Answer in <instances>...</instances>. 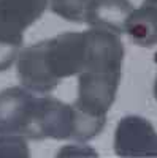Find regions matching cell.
I'll return each mask as SVG.
<instances>
[{"instance_id": "obj_13", "label": "cell", "mask_w": 157, "mask_h": 158, "mask_svg": "<svg viewBox=\"0 0 157 158\" xmlns=\"http://www.w3.org/2000/svg\"><path fill=\"white\" fill-rule=\"evenodd\" d=\"M154 97L157 100V77H155V82H154Z\"/></svg>"}, {"instance_id": "obj_3", "label": "cell", "mask_w": 157, "mask_h": 158, "mask_svg": "<svg viewBox=\"0 0 157 158\" xmlns=\"http://www.w3.org/2000/svg\"><path fill=\"white\" fill-rule=\"evenodd\" d=\"M38 97L25 87H10L0 92V135L32 138Z\"/></svg>"}, {"instance_id": "obj_10", "label": "cell", "mask_w": 157, "mask_h": 158, "mask_svg": "<svg viewBox=\"0 0 157 158\" xmlns=\"http://www.w3.org/2000/svg\"><path fill=\"white\" fill-rule=\"evenodd\" d=\"M90 0H49V8L57 16L70 22H84Z\"/></svg>"}, {"instance_id": "obj_4", "label": "cell", "mask_w": 157, "mask_h": 158, "mask_svg": "<svg viewBox=\"0 0 157 158\" xmlns=\"http://www.w3.org/2000/svg\"><path fill=\"white\" fill-rule=\"evenodd\" d=\"M75 130L76 112L73 104L62 103L52 97L38 98L37 115L30 139H68L75 138Z\"/></svg>"}, {"instance_id": "obj_6", "label": "cell", "mask_w": 157, "mask_h": 158, "mask_svg": "<svg viewBox=\"0 0 157 158\" xmlns=\"http://www.w3.org/2000/svg\"><path fill=\"white\" fill-rule=\"evenodd\" d=\"M49 0H0V41L22 46L24 30L38 21Z\"/></svg>"}, {"instance_id": "obj_14", "label": "cell", "mask_w": 157, "mask_h": 158, "mask_svg": "<svg viewBox=\"0 0 157 158\" xmlns=\"http://www.w3.org/2000/svg\"><path fill=\"white\" fill-rule=\"evenodd\" d=\"M148 2H151V3H154V5H157V0H148Z\"/></svg>"}, {"instance_id": "obj_5", "label": "cell", "mask_w": 157, "mask_h": 158, "mask_svg": "<svg viewBox=\"0 0 157 158\" xmlns=\"http://www.w3.org/2000/svg\"><path fill=\"white\" fill-rule=\"evenodd\" d=\"M114 150L125 158L157 156V133L154 127L140 115H127L114 131Z\"/></svg>"}, {"instance_id": "obj_7", "label": "cell", "mask_w": 157, "mask_h": 158, "mask_svg": "<svg viewBox=\"0 0 157 158\" xmlns=\"http://www.w3.org/2000/svg\"><path fill=\"white\" fill-rule=\"evenodd\" d=\"M18 77L21 84L35 94H49L52 92L59 79L51 73L46 54H45V41L24 48L18 56Z\"/></svg>"}, {"instance_id": "obj_12", "label": "cell", "mask_w": 157, "mask_h": 158, "mask_svg": "<svg viewBox=\"0 0 157 158\" xmlns=\"http://www.w3.org/2000/svg\"><path fill=\"white\" fill-rule=\"evenodd\" d=\"M19 52H21L19 46L11 44V43H5V41H0V71L8 70L13 65V62L18 60Z\"/></svg>"}, {"instance_id": "obj_2", "label": "cell", "mask_w": 157, "mask_h": 158, "mask_svg": "<svg viewBox=\"0 0 157 158\" xmlns=\"http://www.w3.org/2000/svg\"><path fill=\"white\" fill-rule=\"evenodd\" d=\"M45 54L51 73L59 81L80 74L86 68L87 43L84 32H65L45 41Z\"/></svg>"}, {"instance_id": "obj_11", "label": "cell", "mask_w": 157, "mask_h": 158, "mask_svg": "<svg viewBox=\"0 0 157 158\" xmlns=\"http://www.w3.org/2000/svg\"><path fill=\"white\" fill-rule=\"evenodd\" d=\"M29 156V147L22 135H0V158Z\"/></svg>"}, {"instance_id": "obj_9", "label": "cell", "mask_w": 157, "mask_h": 158, "mask_svg": "<svg viewBox=\"0 0 157 158\" xmlns=\"http://www.w3.org/2000/svg\"><path fill=\"white\" fill-rule=\"evenodd\" d=\"M125 33L138 46L157 44V5L145 0L141 6L133 10L127 19Z\"/></svg>"}, {"instance_id": "obj_8", "label": "cell", "mask_w": 157, "mask_h": 158, "mask_svg": "<svg viewBox=\"0 0 157 158\" xmlns=\"http://www.w3.org/2000/svg\"><path fill=\"white\" fill-rule=\"evenodd\" d=\"M133 6L129 0H90L86 11V19L90 27L103 29L114 33H124L127 19Z\"/></svg>"}, {"instance_id": "obj_1", "label": "cell", "mask_w": 157, "mask_h": 158, "mask_svg": "<svg viewBox=\"0 0 157 158\" xmlns=\"http://www.w3.org/2000/svg\"><path fill=\"white\" fill-rule=\"evenodd\" d=\"M122 71L84 70L78 79V98L73 103L76 108L92 115L107 117L113 106L116 92L121 82Z\"/></svg>"}]
</instances>
